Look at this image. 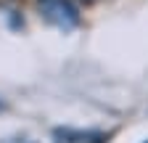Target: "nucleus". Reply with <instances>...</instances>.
Returning <instances> with one entry per match:
<instances>
[{
  "instance_id": "2",
  "label": "nucleus",
  "mask_w": 148,
  "mask_h": 143,
  "mask_svg": "<svg viewBox=\"0 0 148 143\" xmlns=\"http://www.w3.org/2000/svg\"><path fill=\"white\" fill-rule=\"evenodd\" d=\"M58 140L56 143H87V140H92V138H101V135H92V133H58L56 135Z\"/></svg>"
},
{
  "instance_id": "1",
  "label": "nucleus",
  "mask_w": 148,
  "mask_h": 143,
  "mask_svg": "<svg viewBox=\"0 0 148 143\" xmlns=\"http://www.w3.org/2000/svg\"><path fill=\"white\" fill-rule=\"evenodd\" d=\"M40 13L45 21H50L53 27H58L64 32L79 24V11L71 0H40Z\"/></svg>"
}]
</instances>
